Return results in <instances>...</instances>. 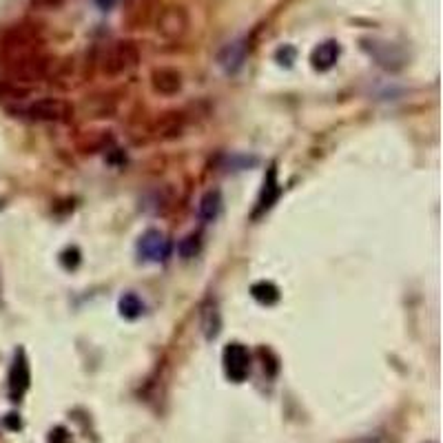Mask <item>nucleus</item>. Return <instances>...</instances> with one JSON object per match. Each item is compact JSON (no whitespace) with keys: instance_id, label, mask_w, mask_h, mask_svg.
Listing matches in <instances>:
<instances>
[{"instance_id":"ddd939ff","label":"nucleus","mask_w":443,"mask_h":443,"mask_svg":"<svg viewBox=\"0 0 443 443\" xmlns=\"http://www.w3.org/2000/svg\"><path fill=\"white\" fill-rule=\"evenodd\" d=\"M251 295L264 306H271L279 300V290L275 284H271V281H258V284H253Z\"/></svg>"},{"instance_id":"f8f14e48","label":"nucleus","mask_w":443,"mask_h":443,"mask_svg":"<svg viewBox=\"0 0 443 443\" xmlns=\"http://www.w3.org/2000/svg\"><path fill=\"white\" fill-rule=\"evenodd\" d=\"M118 308H120V315H122L125 319H138L144 313V304H142V300L138 297L136 293L122 295V297H120Z\"/></svg>"},{"instance_id":"f3484780","label":"nucleus","mask_w":443,"mask_h":443,"mask_svg":"<svg viewBox=\"0 0 443 443\" xmlns=\"http://www.w3.org/2000/svg\"><path fill=\"white\" fill-rule=\"evenodd\" d=\"M275 58H277V60H279L281 64H286V66H290V62L295 60V49H293V47H288V45H286V47H281V49H279V51L275 53Z\"/></svg>"},{"instance_id":"4468645a","label":"nucleus","mask_w":443,"mask_h":443,"mask_svg":"<svg viewBox=\"0 0 443 443\" xmlns=\"http://www.w3.org/2000/svg\"><path fill=\"white\" fill-rule=\"evenodd\" d=\"M199 251H202V239H199L197 233L186 235L180 241V255H182L184 260H193L195 255H199Z\"/></svg>"},{"instance_id":"2eb2a0df","label":"nucleus","mask_w":443,"mask_h":443,"mask_svg":"<svg viewBox=\"0 0 443 443\" xmlns=\"http://www.w3.org/2000/svg\"><path fill=\"white\" fill-rule=\"evenodd\" d=\"M202 328H204V335L211 339L216 337V335L220 332V313L216 306H211L204 311V319H202Z\"/></svg>"},{"instance_id":"423d86ee","label":"nucleus","mask_w":443,"mask_h":443,"mask_svg":"<svg viewBox=\"0 0 443 443\" xmlns=\"http://www.w3.org/2000/svg\"><path fill=\"white\" fill-rule=\"evenodd\" d=\"M186 27H189V16H186L184 7H169L162 11V16H160L157 29L167 38H178L186 31Z\"/></svg>"},{"instance_id":"dca6fc26","label":"nucleus","mask_w":443,"mask_h":443,"mask_svg":"<svg viewBox=\"0 0 443 443\" xmlns=\"http://www.w3.org/2000/svg\"><path fill=\"white\" fill-rule=\"evenodd\" d=\"M60 262H62L64 268H76V266L80 264V253H78V248H66V251L62 253Z\"/></svg>"},{"instance_id":"a211bd4d","label":"nucleus","mask_w":443,"mask_h":443,"mask_svg":"<svg viewBox=\"0 0 443 443\" xmlns=\"http://www.w3.org/2000/svg\"><path fill=\"white\" fill-rule=\"evenodd\" d=\"M115 3H118V0H96V5H98L102 11H109Z\"/></svg>"},{"instance_id":"9d476101","label":"nucleus","mask_w":443,"mask_h":443,"mask_svg":"<svg viewBox=\"0 0 443 443\" xmlns=\"http://www.w3.org/2000/svg\"><path fill=\"white\" fill-rule=\"evenodd\" d=\"M244 58H246V45L241 43V40H235V43H228L218 56V62L224 71L228 73H235L241 64H244Z\"/></svg>"},{"instance_id":"20e7f679","label":"nucleus","mask_w":443,"mask_h":443,"mask_svg":"<svg viewBox=\"0 0 443 443\" xmlns=\"http://www.w3.org/2000/svg\"><path fill=\"white\" fill-rule=\"evenodd\" d=\"M169 253H171V241L167 239L162 231H157V228L146 231L138 241V255L144 262L160 264L169 258Z\"/></svg>"},{"instance_id":"7ed1b4c3","label":"nucleus","mask_w":443,"mask_h":443,"mask_svg":"<svg viewBox=\"0 0 443 443\" xmlns=\"http://www.w3.org/2000/svg\"><path fill=\"white\" fill-rule=\"evenodd\" d=\"M222 364H224V372L226 377L235 381V384H241L251 372V355H248V348L244 344H228L224 348L222 353Z\"/></svg>"},{"instance_id":"f257e3e1","label":"nucleus","mask_w":443,"mask_h":443,"mask_svg":"<svg viewBox=\"0 0 443 443\" xmlns=\"http://www.w3.org/2000/svg\"><path fill=\"white\" fill-rule=\"evenodd\" d=\"M140 62V49L129 43V40H120L113 43L104 53L102 60V71L106 76H122L131 69H136Z\"/></svg>"},{"instance_id":"6e6552de","label":"nucleus","mask_w":443,"mask_h":443,"mask_svg":"<svg viewBox=\"0 0 443 443\" xmlns=\"http://www.w3.org/2000/svg\"><path fill=\"white\" fill-rule=\"evenodd\" d=\"M339 43H335V40H326V43H321L313 49L311 53V64L313 69L317 71H328L335 66V62L339 60Z\"/></svg>"},{"instance_id":"0eeeda50","label":"nucleus","mask_w":443,"mask_h":443,"mask_svg":"<svg viewBox=\"0 0 443 443\" xmlns=\"http://www.w3.org/2000/svg\"><path fill=\"white\" fill-rule=\"evenodd\" d=\"M279 193H281V186L277 182V171L271 169L266 173V180H264V186H262V193L258 197V206H255V211H253V218H260L262 213H266L268 209H271L277 202Z\"/></svg>"},{"instance_id":"39448f33","label":"nucleus","mask_w":443,"mask_h":443,"mask_svg":"<svg viewBox=\"0 0 443 443\" xmlns=\"http://www.w3.org/2000/svg\"><path fill=\"white\" fill-rule=\"evenodd\" d=\"M31 381V374H29V364H27L24 353L20 351L13 359V366L9 370V395L13 401H20V397L27 393V388H29Z\"/></svg>"},{"instance_id":"f03ea898","label":"nucleus","mask_w":443,"mask_h":443,"mask_svg":"<svg viewBox=\"0 0 443 443\" xmlns=\"http://www.w3.org/2000/svg\"><path fill=\"white\" fill-rule=\"evenodd\" d=\"M20 113L29 120H36V122H64L71 118L73 109L60 98H43L29 102L24 109H20Z\"/></svg>"},{"instance_id":"1a4fd4ad","label":"nucleus","mask_w":443,"mask_h":443,"mask_svg":"<svg viewBox=\"0 0 443 443\" xmlns=\"http://www.w3.org/2000/svg\"><path fill=\"white\" fill-rule=\"evenodd\" d=\"M151 85L155 93H162V96H176L182 89V76L176 69H155L151 76Z\"/></svg>"},{"instance_id":"9b49d317","label":"nucleus","mask_w":443,"mask_h":443,"mask_svg":"<svg viewBox=\"0 0 443 443\" xmlns=\"http://www.w3.org/2000/svg\"><path fill=\"white\" fill-rule=\"evenodd\" d=\"M222 206H224L222 193L220 191H206L202 195V199H199V206H197L199 218H202L204 222H216L222 213Z\"/></svg>"}]
</instances>
